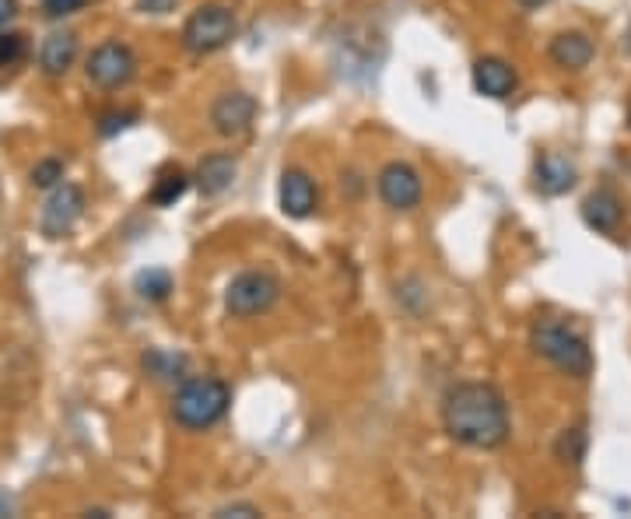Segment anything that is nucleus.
Segmentation results:
<instances>
[{
	"mask_svg": "<svg viewBox=\"0 0 631 519\" xmlns=\"http://www.w3.org/2000/svg\"><path fill=\"white\" fill-rule=\"evenodd\" d=\"M442 429L470 450H499L509 439V404L491 383H456L442 396Z\"/></svg>",
	"mask_w": 631,
	"mask_h": 519,
	"instance_id": "1",
	"label": "nucleus"
},
{
	"mask_svg": "<svg viewBox=\"0 0 631 519\" xmlns=\"http://www.w3.org/2000/svg\"><path fill=\"white\" fill-rule=\"evenodd\" d=\"M530 347L572 379H586L593 372V351L586 338L561 324V319H537L530 327Z\"/></svg>",
	"mask_w": 631,
	"mask_h": 519,
	"instance_id": "2",
	"label": "nucleus"
},
{
	"mask_svg": "<svg viewBox=\"0 0 631 519\" xmlns=\"http://www.w3.org/2000/svg\"><path fill=\"white\" fill-rule=\"evenodd\" d=\"M228 404H232V390L222 379L193 376L182 379V387L173 396V418L187 432H204L228 415Z\"/></svg>",
	"mask_w": 631,
	"mask_h": 519,
	"instance_id": "3",
	"label": "nucleus"
},
{
	"mask_svg": "<svg viewBox=\"0 0 631 519\" xmlns=\"http://www.w3.org/2000/svg\"><path fill=\"white\" fill-rule=\"evenodd\" d=\"M236 36V11L225 4H200L182 25V46L197 56L225 50Z\"/></svg>",
	"mask_w": 631,
	"mask_h": 519,
	"instance_id": "4",
	"label": "nucleus"
},
{
	"mask_svg": "<svg viewBox=\"0 0 631 519\" xmlns=\"http://www.w3.org/2000/svg\"><path fill=\"white\" fill-rule=\"evenodd\" d=\"M281 299V281L274 278L270 270H242L239 278H232V284L225 288V309L250 319L274 309V302Z\"/></svg>",
	"mask_w": 631,
	"mask_h": 519,
	"instance_id": "5",
	"label": "nucleus"
},
{
	"mask_svg": "<svg viewBox=\"0 0 631 519\" xmlns=\"http://www.w3.org/2000/svg\"><path fill=\"white\" fill-rule=\"evenodd\" d=\"M88 81L102 88V91H116V88H127L137 74V56L127 42H99L96 50L88 53V64H85Z\"/></svg>",
	"mask_w": 631,
	"mask_h": 519,
	"instance_id": "6",
	"label": "nucleus"
},
{
	"mask_svg": "<svg viewBox=\"0 0 631 519\" xmlns=\"http://www.w3.org/2000/svg\"><path fill=\"white\" fill-rule=\"evenodd\" d=\"M81 215H85V190L74 187V182H56L42 204L39 228L46 239H64L74 232V225L81 221Z\"/></svg>",
	"mask_w": 631,
	"mask_h": 519,
	"instance_id": "7",
	"label": "nucleus"
},
{
	"mask_svg": "<svg viewBox=\"0 0 631 519\" xmlns=\"http://www.w3.org/2000/svg\"><path fill=\"white\" fill-rule=\"evenodd\" d=\"M379 197L393 211H411L421 204V176L404 162H390L379 173Z\"/></svg>",
	"mask_w": 631,
	"mask_h": 519,
	"instance_id": "8",
	"label": "nucleus"
},
{
	"mask_svg": "<svg viewBox=\"0 0 631 519\" xmlns=\"http://www.w3.org/2000/svg\"><path fill=\"white\" fill-rule=\"evenodd\" d=\"M256 119V99L250 91H225V96L211 105V124L222 137H242Z\"/></svg>",
	"mask_w": 631,
	"mask_h": 519,
	"instance_id": "9",
	"label": "nucleus"
},
{
	"mask_svg": "<svg viewBox=\"0 0 631 519\" xmlns=\"http://www.w3.org/2000/svg\"><path fill=\"white\" fill-rule=\"evenodd\" d=\"M277 201H281V211L288 218H310L316 211V182L310 179V173L302 169H285L281 173V187H277Z\"/></svg>",
	"mask_w": 631,
	"mask_h": 519,
	"instance_id": "10",
	"label": "nucleus"
},
{
	"mask_svg": "<svg viewBox=\"0 0 631 519\" xmlns=\"http://www.w3.org/2000/svg\"><path fill=\"white\" fill-rule=\"evenodd\" d=\"M516 85L519 78H516L513 64H505L502 56H484L474 64V88L488 99H509Z\"/></svg>",
	"mask_w": 631,
	"mask_h": 519,
	"instance_id": "11",
	"label": "nucleus"
},
{
	"mask_svg": "<svg viewBox=\"0 0 631 519\" xmlns=\"http://www.w3.org/2000/svg\"><path fill=\"white\" fill-rule=\"evenodd\" d=\"M236 176H239V162L232 155H225V151H214V155L200 159L193 179H197V187L204 197H218V193H225L228 187H232Z\"/></svg>",
	"mask_w": 631,
	"mask_h": 519,
	"instance_id": "12",
	"label": "nucleus"
},
{
	"mask_svg": "<svg viewBox=\"0 0 631 519\" xmlns=\"http://www.w3.org/2000/svg\"><path fill=\"white\" fill-rule=\"evenodd\" d=\"M74 60H78V36L74 33H53V36L42 39V50H39L42 74L64 78V74L74 67Z\"/></svg>",
	"mask_w": 631,
	"mask_h": 519,
	"instance_id": "13",
	"label": "nucleus"
},
{
	"mask_svg": "<svg viewBox=\"0 0 631 519\" xmlns=\"http://www.w3.org/2000/svg\"><path fill=\"white\" fill-rule=\"evenodd\" d=\"M582 221H586L590 228H596V232L614 236L618 232V225H621V201L610 190L590 193L586 201H582Z\"/></svg>",
	"mask_w": 631,
	"mask_h": 519,
	"instance_id": "14",
	"label": "nucleus"
},
{
	"mask_svg": "<svg viewBox=\"0 0 631 519\" xmlns=\"http://www.w3.org/2000/svg\"><path fill=\"white\" fill-rule=\"evenodd\" d=\"M551 60L565 71H582L593 60V39L586 33H558L551 39Z\"/></svg>",
	"mask_w": 631,
	"mask_h": 519,
	"instance_id": "15",
	"label": "nucleus"
},
{
	"mask_svg": "<svg viewBox=\"0 0 631 519\" xmlns=\"http://www.w3.org/2000/svg\"><path fill=\"white\" fill-rule=\"evenodd\" d=\"M576 187V165L558 155H541L537 159V190L544 197H561Z\"/></svg>",
	"mask_w": 631,
	"mask_h": 519,
	"instance_id": "16",
	"label": "nucleus"
},
{
	"mask_svg": "<svg viewBox=\"0 0 631 519\" xmlns=\"http://www.w3.org/2000/svg\"><path fill=\"white\" fill-rule=\"evenodd\" d=\"M187 187H190V176L182 173V169H176V165H168V169L159 173L155 187H151V204H155V207H173L179 197L187 193Z\"/></svg>",
	"mask_w": 631,
	"mask_h": 519,
	"instance_id": "17",
	"label": "nucleus"
},
{
	"mask_svg": "<svg viewBox=\"0 0 631 519\" xmlns=\"http://www.w3.org/2000/svg\"><path fill=\"white\" fill-rule=\"evenodd\" d=\"M141 362H144V372L155 379H182V369H187V358L173 355V351H162V347H151Z\"/></svg>",
	"mask_w": 631,
	"mask_h": 519,
	"instance_id": "18",
	"label": "nucleus"
},
{
	"mask_svg": "<svg viewBox=\"0 0 631 519\" xmlns=\"http://www.w3.org/2000/svg\"><path fill=\"white\" fill-rule=\"evenodd\" d=\"M134 288H137V295L148 299V302H165L168 292H173V274L162 270V267L141 270V274H137Z\"/></svg>",
	"mask_w": 631,
	"mask_h": 519,
	"instance_id": "19",
	"label": "nucleus"
},
{
	"mask_svg": "<svg viewBox=\"0 0 631 519\" xmlns=\"http://www.w3.org/2000/svg\"><path fill=\"white\" fill-rule=\"evenodd\" d=\"M25 56H28L25 33H0V67H18Z\"/></svg>",
	"mask_w": 631,
	"mask_h": 519,
	"instance_id": "20",
	"label": "nucleus"
},
{
	"mask_svg": "<svg viewBox=\"0 0 631 519\" xmlns=\"http://www.w3.org/2000/svg\"><path fill=\"white\" fill-rule=\"evenodd\" d=\"M558 456H561L565 464H582V456H586V432H582V429L561 432V439H558Z\"/></svg>",
	"mask_w": 631,
	"mask_h": 519,
	"instance_id": "21",
	"label": "nucleus"
},
{
	"mask_svg": "<svg viewBox=\"0 0 631 519\" xmlns=\"http://www.w3.org/2000/svg\"><path fill=\"white\" fill-rule=\"evenodd\" d=\"M56 182H64V162H60V159H42V162H36L33 187L36 190H53Z\"/></svg>",
	"mask_w": 631,
	"mask_h": 519,
	"instance_id": "22",
	"label": "nucleus"
},
{
	"mask_svg": "<svg viewBox=\"0 0 631 519\" xmlns=\"http://www.w3.org/2000/svg\"><path fill=\"white\" fill-rule=\"evenodd\" d=\"M137 119V113H105L102 119H99V134L102 137H113V134H119V130H127L130 124Z\"/></svg>",
	"mask_w": 631,
	"mask_h": 519,
	"instance_id": "23",
	"label": "nucleus"
},
{
	"mask_svg": "<svg viewBox=\"0 0 631 519\" xmlns=\"http://www.w3.org/2000/svg\"><path fill=\"white\" fill-rule=\"evenodd\" d=\"M88 0H42V11L46 18H67V14L81 11Z\"/></svg>",
	"mask_w": 631,
	"mask_h": 519,
	"instance_id": "24",
	"label": "nucleus"
},
{
	"mask_svg": "<svg viewBox=\"0 0 631 519\" xmlns=\"http://www.w3.org/2000/svg\"><path fill=\"white\" fill-rule=\"evenodd\" d=\"M228 516H260L256 506H250V502H236V506H222L214 509V519H228Z\"/></svg>",
	"mask_w": 631,
	"mask_h": 519,
	"instance_id": "25",
	"label": "nucleus"
},
{
	"mask_svg": "<svg viewBox=\"0 0 631 519\" xmlns=\"http://www.w3.org/2000/svg\"><path fill=\"white\" fill-rule=\"evenodd\" d=\"M179 0H137V11H144V14H168V11H176Z\"/></svg>",
	"mask_w": 631,
	"mask_h": 519,
	"instance_id": "26",
	"label": "nucleus"
},
{
	"mask_svg": "<svg viewBox=\"0 0 631 519\" xmlns=\"http://www.w3.org/2000/svg\"><path fill=\"white\" fill-rule=\"evenodd\" d=\"M14 14H18V0H0V28H4Z\"/></svg>",
	"mask_w": 631,
	"mask_h": 519,
	"instance_id": "27",
	"label": "nucleus"
},
{
	"mask_svg": "<svg viewBox=\"0 0 631 519\" xmlns=\"http://www.w3.org/2000/svg\"><path fill=\"white\" fill-rule=\"evenodd\" d=\"M4 516H14V498L4 492V488H0V519Z\"/></svg>",
	"mask_w": 631,
	"mask_h": 519,
	"instance_id": "28",
	"label": "nucleus"
},
{
	"mask_svg": "<svg viewBox=\"0 0 631 519\" xmlns=\"http://www.w3.org/2000/svg\"><path fill=\"white\" fill-rule=\"evenodd\" d=\"M519 4H522V8H544L547 0H519Z\"/></svg>",
	"mask_w": 631,
	"mask_h": 519,
	"instance_id": "29",
	"label": "nucleus"
}]
</instances>
